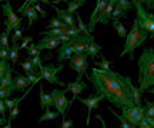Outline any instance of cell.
<instances>
[{"instance_id":"obj_48","label":"cell","mask_w":154,"mask_h":128,"mask_svg":"<svg viewBox=\"0 0 154 128\" xmlns=\"http://www.w3.org/2000/svg\"><path fill=\"white\" fill-rule=\"evenodd\" d=\"M141 3L146 4L147 9H154V0H151V1H150V0H146V1H141ZM147 9H146V10H147Z\"/></svg>"},{"instance_id":"obj_15","label":"cell","mask_w":154,"mask_h":128,"mask_svg":"<svg viewBox=\"0 0 154 128\" xmlns=\"http://www.w3.org/2000/svg\"><path fill=\"white\" fill-rule=\"evenodd\" d=\"M86 88H87V84L84 83V81H77V80H74L73 83L66 84V91H72L73 93V100L70 101V104L80 95V93H82L83 90H86Z\"/></svg>"},{"instance_id":"obj_11","label":"cell","mask_w":154,"mask_h":128,"mask_svg":"<svg viewBox=\"0 0 154 128\" xmlns=\"http://www.w3.org/2000/svg\"><path fill=\"white\" fill-rule=\"evenodd\" d=\"M33 4H34V1L27 0V1H24V4L19 9V13H20V14L27 17V27H32V24L38 20V14H37V11L34 10Z\"/></svg>"},{"instance_id":"obj_44","label":"cell","mask_w":154,"mask_h":128,"mask_svg":"<svg viewBox=\"0 0 154 128\" xmlns=\"http://www.w3.org/2000/svg\"><path fill=\"white\" fill-rule=\"evenodd\" d=\"M33 7H34V10L37 11V14H40L42 17H46V16H47V13H46V11H44L43 9H42V7H40V6L37 4V3H34Z\"/></svg>"},{"instance_id":"obj_3","label":"cell","mask_w":154,"mask_h":128,"mask_svg":"<svg viewBox=\"0 0 154 128\" xmlns=\"http://www.w3.org/2000/svg\"><path fill=\"white\" fill-rule=\"evenodd\" d=\"M149 39V33L144 31L143 28H140L138 23L134 20L133 23V27L130 28V31L127 34L126 41H124V47H123V51L120 53V57L128 54L130 58H134V50H137L140 46L144 44V41Z\"/></svg>"},{"instance_id":"obj_14","label":"cell","mask_w":154,"mask_h":128,"mask_svg":"<svg viewBox=\"0 0 154 128\" xmlns=\"http://www.w3.org/2000/svg\"><path fill=\"white\" fill-rule=\"evenodd\" d=\"M60 40L59 37H43V39L40 40L37 43V49L40 51L42 50H53L56 49L57 46H60Z\"/></svg>"},{"instance_id":"obj_42","label":"cell","mask_w":154,"mask_h":128,"mask_svg":"<svg viewBox=\"0 0 154 128\" xmlns=\"http://www.w3.org/2000/svg\"><path fill=\"white\" fill-rule=\"evenodd\" d=\"M9 50L10 49H0V60L2 61H7L9 60Z\"/></svg>"},{"instance_id":"obj_27","label":"cell","mask_w":154,"mask_h":128,"mask_svg":"<svg viewBox=\"0 0 154 128\" xmlns=\"http://www.w3.org/2000/svg\"><path fill=\"white\" fill-rule=\"evenodd\" d=\"M51 28H69V27L61 22L59 17H53V19L50 20L49 26H47V30H51Z\"/></svg>"},{"instance_id":"obj_38","label":"cell","mask_w":154,"mask_h":128,"mask_svg":"<svg viewBox=\"0 0 154 128\" xmlns=\"http://www.w3.org/2000/svg\"><path fill=\"white\" fill-rule=\"evenodd\" d=\"M13 93H14V88H13V87L0 90V100H9V97H11Z\"/></svg>"},{"instance_id":"obj_7","label":"cell","mask_w":154,"mask_h":128,"mask_svg":"<svg viewBox=\"0 0 154 128\" xmlns=\"http://www.w3.org/2000/svg\"><path fill=\"white\" fill-rule=\"evenodd\" d=\"M51 97H53L56 111L63 117V120H66V114L69 111V107H70V101L67 100V97H66V90L54 88L51 91Z\"/></svg>"},{"instance_id":"obj_30","label":"cell","mask_w":154,"mask_h":128,"mask_svg":"<svg viewBox=\"0 0 154 128\" xmlns=\"http://www.w3.org/2000/svg\"><path fill=\"white\" fill-rule=\"evenodd\" d=\"M120 17H126V11L121 9L120 6L117 4L116 1V6H114V10H113V14H111V20H120Z\"/></svg>"},{"instance_id":"obj_54","label":"cell","mask_w":154,"mask_h":128,"mask_svg":"<svg viewBox=\"0 0 154 128\" xmlns=\"http://www.w3.org/2000/svg\"><path fill=\"white\" fill-rule=\"evenodd\" d=\"M147 91H149V93H151V94H154V87H153V88H150V90H147Z\"/></svg>"},{"instance_id":"obj_10","label":"cell","mask_w":154,"mask_h":128,"mask_svg":"<svg viewBox=\"0 0 154 128\" xmlns=\"http://www.w3.org/2000/svg\"><path fill=\"white\" fill-rule=\"evenodd\" d=\"M109 4V1L107 0H97V3H96V7H94L93 13H91V16L88 19V33L91 34L94 33V30H96V24H99V19H100V14H101V11L106 9V6Z\"/></svg>"},{"instance_id":"obj_31","label":"cell","mask_w":154,"mask_h":128,"mask_svg":"<svg viewBox=\"0 0 154 128\" xmlns=\"http://www.w3.org/2000/svg\"><path fill=\"white\" fill-rule=\"evenodd\" d=\"M22 39H23V28L19 27L13 31V34H11L10 43L11 44H19V40H22Z\"/></svg>"},{"instance_id":"obj_45","label":"cell","mask_w":154,"mask_h":128,"mask_svg":"<svg viewBox=\"0 0 154 128\" xmlns=\"http://www.w3.org/2000/svg\"><path fill=\"white\" fill-rule=\"evenodd\" d=\"M6 111H7V108H6L5 100H0V117H5V115H6Z\"/></svg>"},{"instance_id":"obj_6","label":"cell","mask_w":154,"mask_h":128,"mask_svg":"<svg viewBox=\"0 0 154 128\" xmlns=\"http://www.w3.org/2000/svg\"><path fill=\"white\" fill-rule=\"evenodd\" d=\"M64 68L63 64L54 66V64H47V66H42L40 67V78H44L46 81H49L50 84H56V85H61V87H66V84L60 81V78L57 77V74Z\"/></svg>"},{"instance_id":"obj_19","label":"cell","mask_w":154,"mask_h":128,"mask_svg":"<svg viewBox=\"0 0 154 128\" xmlns=\"http://www.w3.org/2000/svg\"><path fill=\"white\" fill-rule=\"evenodd\" d=\"M38 95H40V107H42V110L44 108V111H46L47 108H50V107L54 106L51 94L44 93V91H43V87H40V90H38Z\"/></svg>"},{"instance_id":"obj_4","label":"cell","mask_w":154,"mask_h":128,"mask_svg":"<svg viewBox=\"0 0 154 128\" xmlns=\"http://www.w3.org/2000/svg\"><path fill=\"white\" fill-rule=\"evenodd\" d=\"M133 6L136 7V11H137L136 22L138 23L140 28L147 31L149 37H154V14H151V13L146 10V7L143 6V3L140 0H134Z\"/></svg>"},{"instance_id":"obj_12","label":"cell","mask_w":154,"mask_h":128,"mask_svg":"<svg viewBox=\"0 0 154 128\" xmlns=\"http://www.w3.org/2000/svg\"><path fill=\"white\" fill-rule=\"evenodd\" d=\"M77 100L80 101V103H83L84 106L87 107V121H86V124H90V115H91V111H93L94 108L97 107V104H99L100 101H103V97H100V95H91V97H88V98H82V97H77Z\"/></svg>"},{"instance_id":"obj_37","label":"cell","mask_w":154,"mask_h":128,"mask_svg":"<svg viewBox=\"0 0 154 128\" xmlns=\"http://www.w3.org/2000/svg\"><path fill=\"white\" fill-rule=\"evenodd\" d=\"M32 43H33V37H32V36H23L22 43H20V46H19V50H24V49H27Z\"/></svg>"},{"instance_id":"obj_35","label":"cell","mask_w":154,"mask_h":128,"mask_svg":"<svg viewBox=\"0 0 154 128\" xmlns=\"http://www.w3.org/2000/svg\"><path fill=\"white\" fill-rule=\"evenodd\" d=\"M133 101L136 107H141V93L138 87H133Z\"/></svg>"},{"instance_id":"obj_1","label":"cell","mask_w":154,"mask_h":128,"mask_svg":"<svg viewBox=\"0 0 154 128\" xmlns=\"http://www.w3.org/2000/svg\"><path fill=\"white\" fill-rule=\"evenodd\" d=\"M90 83L93 84L97 95L107 100L111 106L117 108L134 107L133 101V83L130 77H124L120 73L104 71L97 67L91 68V74H86Z\"/></svg>"},{"instance_id":"obj_51","label":"cell","mask_w":154,"mask_h":128,"mask_svg":"<svg viewBox=\"0 0 154 128\" xmlns=\"http://www.w3.org/2000/svg\"><path fill=\"white\" fill-rule=\"evenodd\" d=\"M96 118H97V120H100V123H101V125H103V128H107V127H106L104 120H103V117H101L100 114H97V115H96Z\"/></svg>"},{"instance_id":"obj_50","label":"cell","mask_w":154,"mask_h":128,"mask_svg":"<svg viewBox=\"0 0 154 128\" xmlns=\"http://www.w3.org/2000/svg\"><path fill=\"white\" fill-rule=\"evenodd\" d=\"M144 120L147 121V124H149L150 127L154 128V118H151V117H146V115H144Z\"/></svg>"},{"instance_id":"obj_16","label":"cell","mask_w":154,"mask_h":128,"mask_svg":"<svg viewBox=\"0 0 154 128\" xmlns=\"http://www.w3.org/2000/svg\"><path fill=\"white\" fill-rule=\"evenodd\" d=\"M74 54V49H73V44L69 41V43H64L61 44L60 50L57 53V61H64V60H70V57Z\"/></svg>"},{"instance_id":"obj_40","label":"cell","mask_w":154,"mask_h":128,"mask_svg":"<svg viewBox=\"0 0 154 128\" xmlns=\"http://www.w3.org/2000/svg\"><path fill=\"white\" fill-rule=\"evenodd\" d=\"M10 68V66L7 64V61H2L0 60V81H2V78L5 77V74H6V71Z\"/></svg>"},{"instance_id":"obj_21","label":"cell","mask_w":154,"mask_h":128,"mask_svg":"<svg viewBox=\"0 0 154 128\" xmlns=\"http://www.w3.org/2000/svg\"><path fill=\"white\" fill-rule=\"evenodd\" d=\"M9 87H13V74H11V68H9V70L6 71L5 77L2 78V81H0V90L9 88Z\"/></svg>"},{"instance_id":"obj_18","label":"cell","mask_w":154,"mask_h":128,"mask_svg":"<svg viewBox=\"0 0 154 128\" xmlns=\"http://www.w3.org/2000/svg\"><path fill=\"white\" fill-rule=\"evenodd\" d=\"M116 1H117V0H110V1H109V4L106 6V9L101 11V14H100L99 23L104 24V26L109 24V22H110V19H111V14H113V10H114Z\"/></svg>"},{"instance_id":"obj_23","label":"cell","mask_w":154,"mask_h":128,"mask_svg":"<svg viewBox=\"0 0 154 128\" xmlns=\"http://www.w3.org/2000/svg\"><path fill=\"white\" fill-rule=\"evenodd\" d=\"M99 53H101V46L97 44L96 41H91V43L88 44V47H87V51H86V54H87V57L96 58V56H97Z\"/></svg>"},{"instance_id":"obj_41","label":"cell","mask_w":154,"mask_h":128,"mask_svg":"<svg viewBox=\"0 0 154 128\" xmlns=\"http://www.w3.org/2000/svg\"><path fill=\"white\" fill-rule=\"evenodd\" d=\"M80 34H83V33L79 30V27H77V28H67V31H66V36L72 37V39L77 37V36H80Z\"/></svg>"},{"instance_id":"obj_9","label":"cell","mask_w":154,"mask_h":128,"mask_svg":"<svg viewBox=\"0 0 154 128\" xmlns=\"http://www.w3.org/2000/svg\"><path fill=\"white\" fill-rule=\"evenodd\" d=\"M69 67L77 71V81H82L83 77L86 76V70H87V54L82 53V54H73L70 57V63Z\"/></svg>"},{"instance_id":"obj_28","label":"cell","mask_w":154,"mask_h":128,"mask_svg":"<svg viewBox=\"0 0 154 128\" xmlns=\"http://www.w3.org/2000/svg\"><path fill=\"white\" fill-rule=\"evenodd\" d=\"M74 19H76V22H77V26H79V30L82 31L83 34H87V36H91V34L88 33V27L84 24V22L82 20V16L79 14V13H76L74 14Z\"/></svg>"},{"instance_id":"obj_29","label":"cell","mask_w":154,"mask_h":128,"mask_svg":"<svg viewBox=\"0 0 154 128\" xmlns=\"http://www.w3.org/2000/svg\"><path fill=\"white\" fill-rule=\"evenodd\" d=\"M23 98H24V97H17V98H9V100H5L6 108H7L9 111H11L13 108L19 107V104H20V101H22Z\"/></svg>"},{"instance_id":"obj_24","label":"cell","mask_w":154,"mask_h":128,"mask_svg":"<svg viewBox=\"0 0 154 128\" xmlns=\"http://www.w3.org/2000/svg\"><path fill=\"white\" fill-rule=\"evenodd\" d=\"M113 27L116 28V31H117V34H119V37H121V39H126L127 37L128 31L126 30L124 24H123L120 20H114V22H113Z\"/></svg>"},{"instance_id":"obj_5","label":"cell","mask_w":154,"mask_h":128,"mask_svg":"<svg viewBox=\"0 0 154 128\" xmlns=\"http://www.w3.org/2000/svg\"><path fill=\"white\" fill-rule=\"evenodd\" d=\"M2 9H3V14L6 16V28H5V33L10 34L11 31H14L16 28L22 27V23H23V17L17 16L14 10H13V7L11 4L7 1L5 4L2 6Z\"/></svg>"},{"instance_id":"obj_39","label":"cell","mask_w":154,"mask_h":128,"mask_svg":"<svg viewBox=\"0 0 154 128\" xmlns=\"http://www.w3.org/2000/svg\"><path fill=\"white\" fill-rule=\"evenodd\" d=\"M117 4L120 6L126 13L130 10V9H133V1H128V0H117Z\"/></svg>"},{"instance_id":"obj_34","label":"cell","mask_w":154,"mask_h":128,"mask_svg":"<svg viewBox=\"0 0 154 128\" xmlns=\"http://www.w3.org/2000/svg\"><path fill=\"white\" fill-rule=\"evenodd\" d=\"M96 67L100 68V70H104V71H111V67H110V61L106 58L103 54H101V61L96 63Z\"/></svg>"},{"instance_id":"obj_43","label":"cell","mask_w":154,"mask_h":128,"mask_svg":"<svg viewBox=\"0 0 154 128\" xmlns=\"http://www.w3.org/2000/svg\"><path fill=\"white\" fill-rule=\"evenodd\" d=\"M30 61H32V64H33L34 67H37V68L42 67V57L40 56H36V57H33V58H30Z\"/></svg>"},{"instance_id":"obj_36","label":"cell","mask_w":154,"mask_h":128,"mask_svg":"<svg viewBox=\"0 0 154 128\" xmlns=\"http://www.w3.org/2000/svg\"><path fill=\"white\" fill-rule=\"evenodd\" d=\"M26 50H27V56L30 57V58H33V57H36V56H40V50L37 49V44H34V43H32Z\"/></svg>"},{"instance_id":"obj_55","label":"cell","mask_w":154,"mask_h":128,"mask_svg":"<svg viewBox=\"0 0 154 128\" xmlns=\"http://www.w3.org/2000/svg\"><path fill=\"white\" fill-rule=\"evenodd\" d=\"M133 128H138V127H133Z\"/></svg>"},{"instance_id":"obj_32","label":"cell","mask_w":154,"mask_h":128,"mask_svg":"<svg viewBox=\"0 0 154 128\" xmlns=\"http://www.w3.org/2000/svg\"><path fill=\"white\" fill-rule=\"evenodd\" d=\"M10 39H9V34L2 31L0 33V49H10Z\"/></svg>"},{"instance_id":"obj_2","label":"cell","mask_w":154,"mask_h":128,"mask_svg":"<svg viewBox=\"0 0 154 128\" xmlns=\"http://www.w3.org/2000/svg\"><path fill=\"white\" fill-rule=\"evenodd\" d=\"M138 90L144 94L154 87V49L147 47L138 58Z\"/></svg>"},{"instance_id":"obj_20","label":"cell","mask_w":154,"mask_h":128,"mask_svg":"<svg viewBox=\"0 0 154 128\" xmlns=\"http://www.w3.org/2000/svg\"><path fill=\"white\" fill-rule=\"evenodd\" d=\"M20 67H23L24 68V71H26V74L27 76H40L38 74V70H37V67H34L33 64H32V61H30V58H27V60H24V61L20 63Z\"/></svg>"},{"instance_id":"obj_49","label":"cell","mask_w":154,"mask_h":128,"mask_svg":"<svg viewBox=\"0 0 154 128\" xmlns=\"http://www.w3.org/2000/svg\"><path fill=\"white\" fill-rule=\"evenodd\" d=\"M138 128H151L149 125V124H147V121H146V120H141V121H140V124H138Z\"/></svg>"},{"instance_id":"obj_52","label":"cell","mask_w":154,"mask_h":128,"mask_svg":"<svg viewBox=\"0 0 154 128\" xmlns=\"http://www.w3.org/2000/svg\"><path fill=\"white\" fill-rule=\"evenodd\" d=\"M6 121H7V118L6 117H0V127H3V125H6Z\"/></svg>"},{"instance_id":"obj_46","label":"cell","mask_w":154,"mask_h":128,"mask_svg":"<svg viewBox=\"0 0 154 128\" xmlns=\"http://www.w3.org/2000/svg\"><path fill=\"white\" fill-rule=\"evenodd\" d=\"M19 111H20V108L19 107H16V108H13L10 111V115H9V121H11L13 118H16L17 115H19Z\"/></svg>"},{"instance_id":"obj_33","label":"cell","mask_w":154,"mask_h":128,"mask_svg":"<svg viewBox=\"0 0 154 128\" xmlns=\"http://www.w3.org/2000/svg\"><path fill=\"white\" fill-rule=\"evenodd\" d=\"M144 115H146V117L154 118V103L153 101L146 100V106H144Z\"/></svg>"},{"instance_id":"obj_22","label":"cell","mask_w":154,"mask_h":128,"mask_svg":"<svg viewBox=\"0 0 154 128\" xmlns=\"http://www.w3.org/2000/svg\"><path fill=\"white\" fill-rule=\"evenodd\" d=\"M84 4H86V0H73V1H67V10L66 11L69 14L77 13V10Z\"/></svg>"},{"instance_id":"obj_25","label":"cell","mask_w":154,"mask_h":128,"mask_svg":"<svg viewBox=\"0 0 154 128\" xmlns=\"http://www.w3.org/2000/svg\"><path fill=\"white\" fill-rule=\"evenodd\" d=\"M60 114L57 111H51L50 108H47L46 111H44V114L42 115V117L38 118V123H44V121H50V120H56V118L59 117Z\"/></svg>"},{"instance_id":"obj_26","label":"cell","mask_w":154,"mask_h":128,"mask_svg":"<svg viewBox=\"0 0 154 128\" xmlns=\"http://www.w3.org/2000/svg\"><path fill=\"white\" fill-rule=\"evenodd\" d=\"M19 44H11L10 50H9V60L11 61V64L14 66L17 64V58H19Z\"/></svg>"},{"instance_id":"obj_8","label":"cell","mask_w":154,"mask_h":128,"mask_svg":"<svg viewBox=\"0 0 154 128\" xmlns=\"http://www.w3.org/2000/svg\"><path fill=\"white\" fill-rule=\"evenodd\" d=\"M123 115L121 117L126 120L127 123L130 124L131 127H138L140 121L144 118V107H123L121 108Z\"/></svg>"},{"instance_id":"obj_47","label":"cell","mask_w":154,"mask_h":128,"mask_svg":"<svg viewBox=\"0 0 154 128\" xmlns=\"http://www.w3.org/2000/svg\"><path fill=\"white\" fill-rule=\"evenodd\" d=\"M73 120H63V123H61V127L60 128H72L73 127Z\"/></svg>"},{"instance_id":"obj_17","label":"cell","mask_w":154,"mask_h":128,"mask_svg":"<svg viewBox=\"0 0 154 128\" xmlns=\"http://www.w3.org/2000/svg\"><path fill=\"white\" fill-rule=\"evenodd\" d=\"M27 87H30V83H29V80L26 76H20V74H17L16 77L13 78V88L14 91H27Z\"/></svg>"},{"instance_id":"obj_53","label":"cell","mask_w":154,"mask_h":128,"mask_svg":"<svg viewBox=\"0 0 154 128\" xmlns=\"http://www.w3.org/2000/svg\"><path fill=\"white\" fill-rule=\"evenodd\" d=\"M0 128H13V127H11V121H9L6 125H3V127H0Z\"/></svg>"},{"instance_id":"obj_13","label":"cell","mask_w":154,"mask_h":128,"mask_svg":"<svg viewBox=\"0 0 154 128\" xmlns=\"http://www.w3.org/2000/svg\"><path fill=\"white\" fill-rule=\"evenodd\" d=\"M54 7V10L57 11V17L60 19L61 22L66 24L69 28H77V24H76V19H74V14H69L66 10H60L59 7Z\"/></svg>"}]
</instances>
